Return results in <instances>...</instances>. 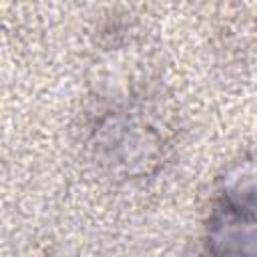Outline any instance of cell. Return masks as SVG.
I'll return each instance as SVG.
<instances>
[{
	"mask_svg": "<svg viewBox=\"0 0 257 257\" xmlns=\"http://www.w3.org/2000/svg\"><path fill=\"white\" fill-rule=\"evenodd\" d=\"M207 245L213 253L257 255V161L223 179L207 223Z\"/></svg>",
	"mask_w": 257,
	"mask_h": 257,
	"instance_id": "obj_1",
	"label": "cell"
}]
</instances>
